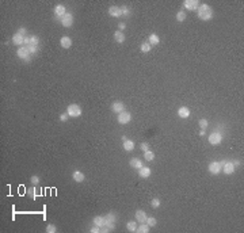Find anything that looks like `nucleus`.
<instances>
[{"mask_svg": "<svg viewBox=\"0 0 244 233\" xmlns=\"http://www.w3.org/2000/svg\"><path fill=\"white\" fill-rule=\"evenodd\" d=\"M29 45H31V46H37V45H38V37H34V35L30 37L29 38ZM29 45H27V46H29Z\"/></svg>", "mask_w": 244, "mask_h": 233, "instance_id": "7c9ffc66", "label": "nucleus"}, {"mask_svg": "<svg viewBox=\"0 0 244 233\" xmlns=\"http://www.w3.org/2000/svg\"><path fill=\"white\" fill-rule=\"evenodd\" d=\"M118 123H121V125H126V123H129L130 122V119H132V115H130V113H128V111H122V113H119L118 114Z\"/></svg>", "mask_w": 244, "mask_h": 233, "instance_id": "7ed1b4c3", "label": "nucleus"}, {"mask_svg": "<svg viewBox=\"0 0 244 233\" xmlns=\"http://www.w3.org/2000/svg\"><path fill=\"white\" fill-rule=\"evenodd\" d=\"M208 121H206V119H201V121H199V128H201V129H202V130H205V129L206 128H208Z\"/></svg>", "mask_w": 244, "mask_h": 233, "instance_id": "473e14b6", "label": "nucleus"}, {"mask_svg": "<svg viewBox=\"0 0 244 233\" xmlns=\"http://www.w3.org/2000/svg\"><path fill=\"white\" fill-rule=\"evenodd\" d=\"M138 175L141 176V178H149V176H151V168L142 165L141 168H140V171H138Z\"/></svg>", "mask_w": 244, "mask_h": 233, "instance_id": "a211bd4d", "label": "nucleus"}, {"mask_svg": "<svg viewBox=\"0 0 244 233\" xmlns=\"http://www.w3.org/2000/svg\"><path fill=\"white\" fill-rule=\"evenodd\" d=\"M183 6H184V8H187V10L194 11L199 7V3L197 1V0H186V1L183 3Z\"/></svg>", "mask_w": 244, "mask_h": 233, "instance_id": "9d476101", "label": "nucleus"}, {"mask_svg": "<svg viewBox=\"0 0 244 233\" xmlns=\"http://www.w3.org/2000/svg\"><path fill=\"white\" fill-rule=\"evenodd\" d=\"M46 232H48V233H54V232H57V229H56L54 225H52V224H50V225H48V226H46Z\"/></svg>", "mask_w": 244, "mask_h": 233, "instance_id": "72a5a7b5", "label": "nucleus"}, {"mask_svg": "<svg viewBox=\"0 0 244 233\" xmlns=\"http://www.w3.org/2000/svg\"><path fill=\"white\" fill-rule=\"evenodd\" d=\"M68 115L69 117H72V118H77V117H80L81 115V109H80V106L79 105H69L68 106Z\"/></svg>", "mask_w": 244, "mask_h": 233, "instance_id": "f03ea898", "label": "nucleus"}, {"mask_svg": "<svg viewBox=\"0 0 244 233\" xmlns=\"http://www.w3.org/2000/svg\"><path fill=\"white\" fill-rule=\"evenodd\" d=\"M31 183H33V184H38V183H39V178H38V176H31Z\"/></svg>", "mask_w": 244, "mask_h": 233, "instance_id": "e433bc0d", "label": "nucleus"}, {"mask_svg": "<svg viewBox=\"0 0 244 233\" xmlns=\"http://www.w3.org/2000/svg\"><path fill=\"white\" fill-rule=\"evenodd\" d=\"M159 42H160L159 35H156V34H151V35H149V44H151V46H152V45H158Z\"/></svg>", "mask_w": 244, "mask_h": 233, "instance_id": "a878e982", "label": "nucleus"}, {"mask_svg": "<svg viewBox=\"0 0 244 233\" xmlns=\"http://www.w3.org/2000/svg\"><path fill=\"white\" fill-rule=\"evenodd\" d=\"M178 115H179L180 118H189L190 117V110L187 109V107H180L179 110H178Z\"/></svg>", "mask_w": 244, "mask_h": 233, "instance_id": "6ab92c4d", "label": "nucleus"}, {"mask_svg": "<svg viewBox=\"0 0 244 233\" xmlns=\"http://www.w3.org/2000/svg\"><path fill=\"white\" fill-rule=\"evenodd\" d=\"M126 228H128L129 232H136L137 230V224H136V221H128Z\"/></svg>", "mask_w": 244, "mask_h": 233, "instance_id": "393cba45", "label": "nucleus"}, {"mask_svg": "<svg viewBox=\"0 0 244 233\" xmlns=\"http://www.w3.org/2000/svg\"><path fill=\"white\" fill-rule=\"evenodd\" d=\"M34 191H36L34 189H30V190H29V195L31 197V198H36V194H34Z\"/></svg>", "mask_w": 244, "mask_h": 233, "instance_id": "a19ab883", "label": "nucleus"}, {"mask_svg": "<svg viewBox=\"0 0 244 233\" xmlns=\"http://www.w3.org/2000/svg\"><path fill=\"white\" fill-rule=\"evenodd\" d=\"M67 119H68V113H67V114H61V115H60V121L65 122Z\"/></svg>", "mask_w": 244, "mask_h": 233, "instance_id": "58836bf2", "label": "nucleus"}, {"mask_svg": "<svg viewBox=\"0 0 244 233\" xmlns=\"http://www.w3.org/2000/svg\"><path fill=\"white\" fill-rule=\"evenodd\" d=\"M54 14L58 18H62V16L67 14V10H65V7L62 6V4H57V6L54 7Z\"/></svg>", "mask_w": 244, "mask_h": 233, "instance_id": "ddd939ff", "label": "nucleus"}, {"mask_svg": "<svg viewBox=\"0 0 244 233\" xmlns=\"http://www.w3.org/2000/svg\"><path fill=\"white\" fill-rule=\"evenodd\" d=\"M118 27H119V29H121V30H123V29H125V27H126V25H125V23H119V25H118Z\"/></svg>", "mask_w": 244, "mask_h": 233, "instance_id": "37998d69", "label": "nucleus"}, {"mask_svg": "<svg viewBox=\"0 0 244 233\" xmlns=\"http://www.w3.org/2000/svg\"><path fill=\"white\" fill-rule=\"evenodd\" d=\"M27 48V50H29V53L30 54H34L37 52V46H31V45H29V46H26Z\"/></svg>", "mask_w": 244, "mask_h": 233, "instance_id": "f704fd0d", "label": "nucleus"}, {"mask_svg": "<svg viewBox=\"0 0 244 233\" xmlns=\"http://www.w3.org/2000/svg\"><path fill=\"white\" fill-rule=\"evenodd\" d=\"M105 218H106V225H105V226H107L110 230H113L115 228V225H114V224H115V220H117L115 216H114V214H107Z\"/></svg>", "mask_w": 244, "mask_h": 233, "instance_id": "1a4fd4ad", "label": "nucleus"}, {"mask_svg": "<svg viewBox=\"0 0 244 233\" xmlns=\"http://www.w3.org/2000/svg\"><path fill=\"white\" fill-rule=\"evenodd\" d=\"M60 45L64 49H69L72 46V39L69 38V37H62V38L60 39Z\"/></svg>", "mask_w": 244, "mask_h": 233, "instance_id": "dca6fc26", "label": "nucleus"}, {"mask_svg": "<svg viewBox=\"0 0 244 233\" xmlns=\"http://www.w3.org/2000/svg\"><path fill=\"white\" fill-rule=\"evenodd\" d=\"M60 20H61V25L64 26V27H71V26L73 25V15L68 12V14H65Z\"/></svg>", "mask_w": 244, "mask_h": 233, "instance_id": "39448f33", "label": "nucleus"}, {"mask_svg": "<svg viewBox=\"0 0 244 233\" xmlns=\"http://www.w3.org/2000/svg\"><path fill=\"white\" fill-rule=\"evenodd\" d=\"M221 171L227 175H231V173L235 172V165L232 161H227V163H222V167H221Z\"/></svg>", "mask_w": 244, "mask_h": 233, "instance_id": "423d86ee", "label": "nucleus"}, {"mask_svg": "<svg viewBox=\"0 0 244 233\" xmlns=\"http://www.w3.org/2000/svg\"><path fill=\"white\" fill-rule=\"evenodd\" d=\"M134 216H136V221H137V222H140V224L145 222V221H147V218H148L147 213H145L144 210H137Z\"/></svg>", "mask_w": 244, "mask_h": 233, "instance_id": "f8f14e48", "label": "nucleus"}, {"mask_svg": "<svg viewBox=\"0 0 244 233\" xmlns=\"http://www.w3.org/2000/svg\"><path fill=\"white\" fill-rule=\"evenodd\" d=\"M145 224H148V225H149V228H151V226H155V225L158 224V221H156V218H155V217H148L147 221H145Z\"/></svg>", "mask_w": 244, "mask_h": 233, "instance_id": "c756f323", "label": "nucleus"}, {"mask_svg": "<svg viewBox=\"0 0 244 233\" xmlns=\"http://www.w3.org/2000/svg\"><path fill=\"white\" fill-rule=\"evenodd\" d=\"M221 141H222V136L220 133H212L209 136V142L212 145H219L221 144Z\"/></svg>", "mask_w": 244, "mask_h": 233, "instance_id": "0eeeda50", "label": "nucleus"}, {"mask_svg": "<svg viewBox=\"0 0 244 233\" xmlns=\"http://www.w3.org/2000/svg\"><path fill=\"white\" fill-rule=\"evenodd\" d=\"M184 19H186V12H184V11H179V12L176 14V20L178 22H183Z\"/></svg>", "mask_w": 244, "mask_h": 233, "instance_id": "c85d7f7f", "label": "nucleus"}, {"mask_svg": "<svg viewBox=\"0 0 244 233\" xmlns=\"http://www.w3.org/2000/svg\"><path fill=\"white\" fill-rule=\"evenodd\" d=\"M121 11H122V15H129V14H130V12H129V10H128V8H126V7H122V8H121Z\"/></svg>", "mask_w": 244, "mask_h": 233, "instance_id": "ea45409f", "label": "nucleus"}, {"mask_svg": "<svg viewBox=\"0 0 244 233\" xmlns=\"http://www.w3.org/2000/svg\"><path fill=\"white\" fill-rule=\"evenodd\" d=\"M129 164H130V167H132V168H137V169H140L142 167V161L140 159H130Z\"/></svg>", "mask_w": 244, "mask_h": 233, "instance_id": "412c9836", "label": "nucleus"}, {"mask_svg": "<svg viewBox=\"0 0 244 233\" xmlns=\"http://www.w3.org/2000/svg\"><path fill=\"white\" fill-rule=\"evenodd\" d=\"M123 149L128 150V152H130V150L134 149V142L130 140H123Z\"/></svg>", "mask_w": 244, "mask_h": 233, "instance_id": "4be33fe9", "label": "nucleus"}, {"mask_svg": "<svg viewBox=\"0 0 244 233\" xmlns=\"http://www.w3.org/2000/svg\"><path fill=\"white\" fill-rule=\"evenodd\" d=\"M140 148L142 149V152H147V150H149V144H148V142H142Z\"/></svg>", "mask_w": 244, "mask_h": 233, "instance_id": "c9c22d12", "label": "nucleus"}, {"mask_svg": "<svg viewBox=\"0 0 244 233\" xmlns=\"http://www.w3.org/2000/svg\"><path fill=\"white\" fill-rule=\"evenodd\" d=\"M114 39H115L118 44H122V42L125 41V35H123L122 31H115L114 33Z\"/></svg>", "mask_w": 244, "mask_h": 233, "instance_id": "5701e85b", "label": "nucleus"}, {"mask_svg": "<svg viewBox=\"0 0 244 233\" xmlns=\"http://www.w3.org/2000/svg\"><path fill=\"white\" fill-rule=\"evenodd\" d=\"M90 232H91V233H99V232H100V228L95 225V226H94V228H91V230H90Z\"/></svg>", "mask_w": 244, "mask_h": 233, "instance_id": "4c0bfd02", "label": "nucleus"}, {"mask_svg": "<svg viewBox=\"0 0 244 233\" xmlns=\"http://www.w3.org/2000/svg\"><path fill=\"white\" fill-rule=\"evenodd\" d=\"M72 178H73V180L75 182H77V183H81V182H84V173L83 172H80V171H75L73 173H72Z\"/></svg>", "mask_w": 244, "mask_h": 233, "instance_id": "f3484780", "label": "nucleus"}, {"mask_svg": "<svg viewBox=\"0 0 244 233\" xmlns=\"http://www.w3.org/2000/svg\"><path fill=\"white\" fill-rule=\"evenodd\" d=\"M136 232H138V233H148L149 232V225L148 224H145V222H142L140 226H137V230Z\"/></svg>", "mask_w": 244, "mask_h": 233, "instance_id": "b1692460", "label": "nucleus"}, {"mask_svg": "<svg viewBox=\"0 0 244 233\" xmlns=\"http://www.w3.org/2000/svg\"><path fill=\"white\" fill-rule=\"evenodd\" d=\"M16 56L19 58H22V60H26V61H29L30 60V53L29 50H27V48H19L18 49V52H16Z\"/></svg>", "mask_w": 244, "mask_h": 233, "instance_id": "6e6552de", "label": "nucleus"}, {"mask_svg": "<svg viewBox=\"0 0 244 233\" xmlns=\"http://www.w3.org/2000/svg\"><path fill=\"white\" fill-rule=\"evenodd\" d=\"M109 14L111 16H114V18H119V16L122 15V11H121V8L119 7H117V6H111L109 8Z\"/></svg>", "mask_w": 244, "mask_h": 233, "instance_id": "4468645a", "label": "nucleus"}, {"mask_svg": "<svg viewBox=\"0 0 244 233\" xmlns=\"http://www.w3.org/2000/svg\"><path fill=\"white\" fill-rule=\"evenodd\" d=\"M151 48L152 46H151L149 42H144V44H141V48L140 49H141L142 53H148V52H151Z\"/></svg>", "mask_w": 244, "mask_h": 233, "instance_id": "bb28decb", "label": "nucleus"}, {"mask_svg": "<svg viewBox=\"0 0 244 233\" xmlns=\"http://www.w3.org/2000/svg\"><path fill=\"white\" fill-rule=\"evenodd\" d=\"M111 110L114 113H117V114H119V113L125 111V105H123L122 102H114L111 105Z\"/></svg>", "mask_w": 244, "mask_h": 233, "instance_id": "9b49d317", "label": "nucleus"}, {"mask_svg": "<svg viewBox=\"0 0 244 233\" xmlns=\"http://www.w3.org/2000/svg\"><path fill=\"white\" fill-rule=\"evenodd\" d=\"M151 205H152V208H155V209H158V208H159V206H160V199H158V198H155V199H152Z\"/></svg>", "mask_w": 244, "mask_h": 233, "instance_id": "2f4dec72", "label": "nucleus"}, {"mask_svg": "<svg viewBox=\"0 0 244 233\" xmlns=\"http://www.w3.org/2000/svg\"><path fill=\"white\" fill-rule=\"evenodd\" d=\"M198 16L202 20H210L213 18V10L208 4H201L198 7Z\"/></svg>", "mask_w": 244, "mask_h": 233, "instance_id": "f257e3e1", "label": "nucleus"}, {"mask_svg": "<svg viewBox=\"0 0 244 233\" xmlns=\"http://www.w3.org/2000/svg\"><path fill=\"white\" fill-rule=\"evenodd\" d=\"M221 167H222V163L213 161V163L209 164V172L213 173V175H219V173L221 172Z\"/></svg>", "mask_w": 244, "mask_h": 233, "instance_id": "20e7f679", "label": "nucleus"}, {"mask_svg": "<svg viewBox=\"0 0 244 233\" xmlns=\"http://www.w3.org/2000/svg\"><path fill=\"white\" fill-rule=\"evenodd\" d=\"M144 159L147 160V161H152V160L155 159V153L151 152V150H147V152H144Z\"/></svg>", "mask_w": 244, "mask_h": 233, "instance_id": "cd10ccee", "label": "nucleus"}, {"mask_svg": "<svg viewBox=\"0 0 244 233\" xmlns=\"http://www.w3.org/2000/svg\"><path fill=\"white\" fill-rule=\"evenodd\" d=\"M25 38H26V37H23V35L19 34V33L14 34V37H12L14 45H25Z\"/></svg>", "mask_w": 244, "mask_h": 233, "instance_id": "2eb2a0df", "label": "nucleus"}, {"mask_svg": "<svg viewBox=\"0 0 244 233\" xmlns=\"http://www.w3.org/2000/svg\"><path fill=\"white\" fill-rule=\"evenodd\" d=\"M94 224L97 225V226L102 228L106 225V218L105 217H100V216H98V217H94Z\"/></svg>", "mask_w": 244, "mask_h": 233, "instance_id": "aec40b11", "label": "nucleus"}, {"mask_svg": "<svg viewBox=\"0 0 244 233\" xmlns=\"http://www.w3.org/2000/svg\"><path fill=\"white\" fill-rule=\"evenodd\" d=\"M18 33H19V34H22L23 37H25V35H26V29H23V27H22V29H19V31H18Z\"/></svg>", "mask_w": 244, "mask_h": 233, "instance_id": "79ce46f5", "label": "nucleus"}]
</instances>
